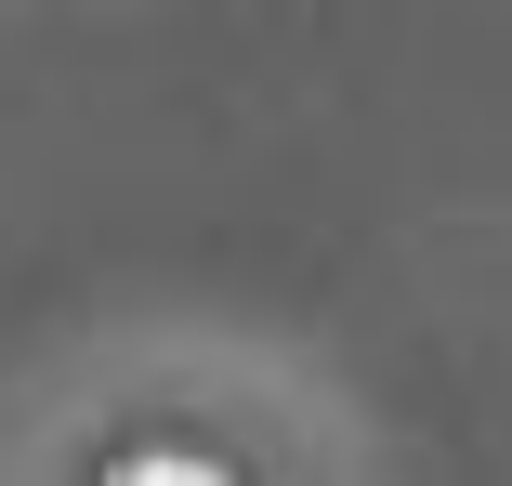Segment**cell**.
Wrapping results in <instances>:
<instances>
[{"instance_id": "1", "label": "cell", "mask_w": 512, "mask_h": 486, "mask_svg": "<svg viewBox=\"0 0 512 486\" xmlns=\"http://www.w3.org/2000/svg\"><path fill=\"white\" fill-rule=\"evenodd\" d=\"M92 486H237V473H224V460H197V447H119Z\"/></svg>"}]
</instances>
